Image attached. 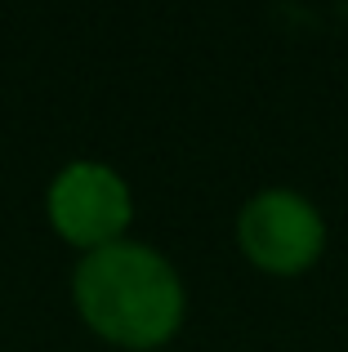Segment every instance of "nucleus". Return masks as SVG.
Instances as JSON below:
<instances>
[{"instance_id": "7ed1b4c3", "label": "nucleus", "mask_w": 348, "mask_h": 352, "mask_svg": "<svg viewBox=\"0 0 348 352\" xmlns=\"http://www.w3.org/2000/svg\"><path fill=\"white\" fill-rule=\"evenodd\" d=\"M130 188L112 165L72 161L50 183V223L63 241L80 250H98L121 241L130 223Z\"/></svg>"}, {"instance_id": "f257e3e1", "label": "nucleus", "mask_w": 348, "mask_h": 352, "mask_svg": "<svg viewBox=\"0 0 348 352\" xmlns=\"http://www.w3.org/2000/svg\"><path fill=\"white\" fill-rule=\"evenodd\" d=\"M89 330L121 348H157L183 321V281L161 250L143 241H112L85 250L72 276Z\"/></svg>"}, {"instance_id": "f03ea898", "label": "nucleus", "mask_w": 348, "mask_h": 352, "mask_svg": "<svg viewBox=\"0 0 348 352\" xmlns=\"http://www.w3.org/2000/svg\"><path fill=\"white\" fill-rule=\"evenodd\" d=\"M237 241L246 258L263 272H304L326 245V223L308 197L290 188H268L241 206Z\"/></svg>"}]
</instances>
